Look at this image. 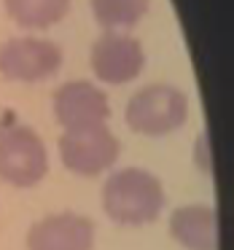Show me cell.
<instances>
[{
  "label": "cell",
  "mask_w": 234,
  "mask_h": 250,
  "mask_svg": "<svg viewBox=\"0 0 234 250\" xmlns=\"http://www.w3.org/2000/svg\"><path fill=\"white\" fill-rule=\"evenodd\" d=\"M103 207L116 223L143 226L159 218L164 207V191L156 175L140 167H127L105 180Z\"/></svg>",
  "instance_id": "6da1fadb"
},
{
  "label": "cell",
  "mask_w": 234,
  "mask_h": 250,
  "mask_svg": "<svg viewBox=\"0 0 234 250\" xmlns=\"http://www.w3.org/2000/svg\"><path fill=\"white\" fill-rule=\"evenodd\" d=\"M124 119L137 135H170L189 119V97L172 83H151L132 94Z\"/></svg>",
  "instance_id": "7a4b0ae2"
},
{
  "label": "cell",
  "mask_w": 234,
  "mask_h": 250,
  "mask_svg": "<svg viewBox=\"0 0 234 250\" xmlns=\"http://www.w3.org/2000/svg\"><path fill=\"white\" fill-rule=\"evenodd\" d=\"M49 169L46 146L30 126H11L0 135V178L27 188L43 180Z\"/></svg>",
  "instance_id": "3957f363"
},
{
  "label": "cell",
  "mask_w": 234,
  "mask_h": 250,
  "mask_svg": "<svg viewBox=\"0 0 234 250\" xmlns=\"http://www.w3.org/2000/svg\"><path fill=\"white\" fill-rule=\"evenodd\" d=\"M60 156L73 175L94 178L119 159V140L105 124L73 129L60 137Z\"/></svg>",
  "instance_id": "277c9868"
},
{
  "label": "cell",
  "mask_w": 234,
  "mask_h": 250,
  "mask_svg": "<svg viewBox=\"0 0 234 250\" xmlns=\"http://www.w3.org/2000/svg\"><path fill=\"white\" fill-rule=\"evenodd\" d=\"M62 51L57 43L35 35L11 38L0 46V73L11 81H41L60 70Z\"/></svg>",
  "instance_id": "5b68a950"
},
{
  "label": "cell",
  "mask_w": 234,
  "mask_h": 250,
  "mask_svg": "<svg viewBox=\"0 0 234 250\" xmlns=\"http://www.w3.org/2000/svg\"><path fill=\"white\" fill-rule=\"evenodd\" d=\"M146 65V51L140 41L119 30H108L92 46V70L103 83H127L135 81Z\"/></svg>",
  "instance_id": "8992f818"
},
{
  "label": "cell",
  "mask_w": 234,
  "mask_h": 250,
  "mask_svg": "<svg viewBox=\"0 0 234 250\" xmlns=\"http://www.w3.org/2000/svg\"><path fill=\"white\" fill-rule=\"evenodd\" d=\"M54 116L65 132L86 129L105 124L110 116V105L103 89L89 81H67L54 92Z\"/></svg>",
  "instance_id": "52a82bcc"
},
{
  "label": "cell",
  "mask_w": 234,
  "mask_h": 250,
  "mask_svg": "<svg viewBox=\"0 0 234 250\" xmlns=\"http://www.w3.org/2000/svg\"><path fill=\"white\" fill-rule=\"evenodd\" d=\"M94 223L76 212H60L38 221L27 234L30 250H92Z\"/></svg>",
  "instance_id": "ba28073f"
},
{
  "label": "cell",
  "mask_w": 234,
  "mask_h": 250,
  "mask_svg": "<svg viewBox=\"0 0 234 250\" xmlns=\"http://www.w3.org/2000/svg\"><path fill=\"white\" fill-rule=\"evenodd\" d=\"M170 234L186 250H218L221 223L218 210L210 205H183L170 218Z\"/></svg>",
  "instance_id": "9c48e42d"
},
{
  "label": "cell",
  "mask_w": 234,
  "mask_h": 250,
  "mask_svg": "<svg viewBox=\"0 0 234 250\" xmlns=\"http://www.w3.org/2000/svg\"><path fill=\"white\" fill-rule=\"evenodd\" d=\"M6 11L27 30H46L67 17L70 0H6Z\"/></svg>",
  "instance_id": "30bf717a"
},
{
  "label": "cell",
  "mask_w": 234,
  "mask_h": 250,
  "mask_svg": "<svg viewBox=\"0 0 234 250\" xmlns=\"http://www.w3.org/2000/svg\"><path fill=\"white\" fill-rule=\"evenodd\" d=\"M151 0H92L94 19L105 30H127L146 17Z\"/></svg>",
  "instance_id": "8fae6325"
}]
</instances>
